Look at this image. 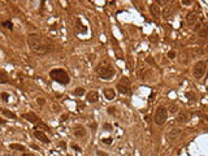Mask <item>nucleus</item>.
<instances>
[{"instance_id": "6ab92c4d", "label": "nucleus", "mask_w": 208, "mask_h": 156, "mask_svg": "<svg viewBox=\"0 0 208 156\" xmlns=\"http://www.w3.org/2000/svg\"><path fill=\"white\" fill-rule=\"evenodd\" d=\"M2 113H3V116H5V117H8V119H16V116L13 112H10V111H7V109H2Z\"/></svg>"}, {"instance_id": "39448f33", "label": "nucleus", "mask_w": 208, "mask_h": 156, "mask_svg": "<svg viewBox=\"0 0 208 156\" xmlns=\"http://www.w3.org/2000/svg\"><path fill=\"white\" fill-rule=\"evenodd\" d=\"M167 119H168V109L165 107H159L155 112V116H154L155 124L156 125H164Z\"/></svg>"}, {"instance_id": "7ed1b4c3", "label": "nucleus", "mask_w": 208, "mask_h": 156, "mask_svg": "<svg viewBox=\"0 0 208 156\" xmlns=\"http://www.w3.org/2000/svg\"><path fill=\"white\" fill-rule=\"evenodd\" d=\"M96 73L102 80L109 81L114 77V69H113V66L109 64H100V65H98V68H96Z\"/></svg>"}, {"instance_id": "c756f323", "label": "nucleus", "mask_w": 208, "mask_h": 156, "mask_svg": "<svg viewBox=\"0 0 208 156\" xmlns=\"http://www.w3.org/2000/svg\"><path fill=\"white\" fill-rule=\"evenodd\" d=\"M37 103H38V104H40V105H43V104L46 103V100L43 99V98H38V99H37Z\"/></svg>"}, {"instance_id": "72a5a7b5", "label": "nucleus", "mask_w": 208, "mask_h": 156, "mask_svg": "<svg viewBox=\"0 0 208 156\" xmlns=\"http://www.w3.org/2000/svg\"><path fill=\"white\" fill-rule=\"evenodd\" d=\"M72 148H74L77 152H81V148H79L78 146H75V144H72Z\"/></svg>"}, {"instance_id": "b1692460", "label": "nucleus", "mask_w": 208, "mask_h": 156, "mask_svg": "<svg viewBox=\"0 0 208 156\" xmlns=\"http://www.w3.org/2000/svg\"><path fill=\"white\" fill-rule=\"evenodd\" d=\"M108 113L111 115V116H114V115L117 113V108L116 107H109L108 108Z\"/></svg>"}, {"instance_id": "bb28decb", "label": "nucleus", "mask_w": 208, "mask_h": 156, "mask_svg": "<svg viewBox=\"0 0 208 156\" xmlns=\"http://www.w3.org/2000/svg\"><path fill=\"white\" fill-rule=\"evenodd\" d=\"M77 25H78V30H79L81 33H85V31H86L85 27H82V24H81V21H79V20H77Z\"/></svg>"}, {"instance_id": "9b49d317", "label": "nucleus", "mask_w": 208, "mask_h": 156, "mask_svg": "<svg viewBox=\"0 0 208 156\" xmlns=\"http://www.w3.org/2000/svg\"><path fill=\"white\" fill-rule=\"evenodd\" d=\"M86 99L89 103H96L98 100H99V94H98L96 91H90L86 95Z\"/></svg>"}, {"instance_id": "cd10ccee", "label": "nucleus", "mask_w": 208, "mask_h": 156, "mask_svg": "<svg viewBox=\"0 0 208 156\" xmlns=\"http://www.w3.org/2000/svg\"><path fill=\"white\" fill-rule=\"evenodd\" d=\"M2 98H3V100L4 102H8V98H9V95L7 92H2Z\"/></svg>"}, {"instance_id": "393cba45", "label": "nucleus", "mask_w": 208, "mask_h": 156, "mask_svg": "<svg viewBox=\"0 0 208 156\" xmlns=\"http://www.w3.org/2000/svg\"><path fill=\"white\" fill-rule=\"evenodd\" d=\"M37 125L39 126V127H42V129H44L46 131H51V130H50V127H48V126H47L46 124H43V122H38Z\"/></svg>"}, {"instance_id": "20e7f679", "label": "nucleus", "mask_w": 208, "mask_h": 156, "mask_svg": "<svg viewBox=\"0 0 208 156\" xmlns=\"http://www.w3.org/2000/svg\"><path fill=\"white\" fill-rule=\"evenodd\" d=\"M117 91L124 95H130L131 94V83L128 77H122L117 83Z\"/></svg>"}, {"instance_id": "473e14b6", "label": "nucleus", "mask_w": 208, "mask_h": 156, "mask_svg": "<svg viewBox=\"0 0 208 156\" xmlns=\"http://www.w3.org/2000/svg\"><path fill=\"white\" fill-rule=\"evenodd\" d=\"M67 119H68V115H63L61 117H60V121L64 122V121H67Z\"/></svg>"}, {"instance_id": "c85d7f7f", "label": "nucleus", "mask_w": 208, "mask_h": 156, "mask_svg": "<svg viewBox=\"0 0 208 156\" xmlns=\"http://www.w3.org/2000/svg\"><path fill=\"white\" fill-rule=\"evenodd\" d=\"M168 57H169V59H174V57H176V52H174V51H169Z\"/></svg>"}, {"instance_id": "0eeeda50", "label": "nucleus", "mask_w": 208, "mask_h": 156, "mask_svg": "<svg viewBox=\"0 0 208 156\" xmlns=\"http://www.w3.org/2000/svg\"><path fill=\"white\" fill-rule=\"evenodd\" d=\"M185 21L189 26H193V25H195V22L198 21V16H196L195 12H189L185 16Z\"/></svg>"}, {"instance_id": "1a4fd4ad", "label": "nucleus", "mask_w": 208, "mask_h": 156, "mask_svg": "<svg viewBox=\"0 0 208 156\" xmlns=\"http://www.w3.org/2000/svg\"><path fill=\"white\" fill-rule=\"evenodd\" d=\"M34 137L37 139H39V141H42L43 143H50V139H48V137L43 131H40V130H35L34 131Z\"/></svg>"}, {"instance_id": "2eb2a0df", "label": "nucleus", "mask_w": 208, "mask_h": 156, "mask_svg": "<svg viewBox=\"0 0 208 156\" xmlns=\"http://www.w3.org/2000/svg\"><path fill=\"white\" fill-rule=\"evenodd\" d=\"M179 133H181V130H179V129H173L172 131H169L168 134H167V138L169 139V141H173V139L176 138Z\"/></svg>"}, {"instance_id": "dca6fc26", "label": "nucleus", "mask_w": 208, "mask_h": 156, "mask_svg": "<svg viewBox=\"0 0 208 156\" xmlns=\"http://www.w3.org/2000/svg\"><path fill=\"white\" fill-rule=\"evenodd\" d=\"M198 35L200 38H203V39H208V27L204 26V27H202V30L198 33Z\"/></svg>"}, {"instance_id": "f257e3e1", "label": "nucleus", "mask_w": 208, "mask_h": 156, "mask_svg": "<svg viewBox=\"0 0 208 156\" xmlns=\"http://www.w3.org/2000/svg\"><path fill=\"white\" fill-rule=\"evenodd\" d=\"M27 44H29V48L38 56H44L52 49V42L50 39L35 33L27 35Z\"/></svg>"}, {"instance_id": "a878e982", "label": "nucleus", "mask_w": 208, "mask_h": 156, "mask_svg": "<svg viewBox=\"0 0 208 156\" xmlns=\"http://www.w3.org/2000/svg\"><path fill=\"white\" fill-rule=\"evenodd\" d=\"M103 127L106 129L107 131H111L112 130V125L111 124H108V122H106V124H103Z\"/></svg>"}, {"instance_id": "4468645a", "label": "nucleus", "mask_w": 208, "mask_h": 156, "mask_svg": "<svg viewBox=\"0 0 208 156\" xmlns=\"http://www.w3.org/2000/svg\"><path fill=\"white\" fill-rule=\"evenodd\" d=\"M103 94H104V96H106L108 100H113L114 96H116V92H114L113 88H104Z\"/></svg>"}, {"instance_id": "f3484780", "label": "nucleus", "mask_w": 208, "mask_h": 156, "mask_svg": "<svg viewBox=\"0 0 208 156\" xmlns=\"http://www.w3.org/2000/svg\"><path fill=\"white\" fill-rule=\"evenodd\" d=\"M171 14H172V5H167L165 9H164V12H163V16H164V18H168V17H171Z\"/></svg>"}, {"instance_id": "4be33fe9", "label": "nucleus", "mask_w": 208, "mask_h": 156, "mask_svg": "<svg viewBox=\"0 0 208 156\" xmlns=\"http://www.w3.org/2000/svg\"><path fill=\"white\" fill-rule=\"evenodd\" d=\"M2 25L5 27V29H10V30L13 29V24H12V22H10V21H4Z\"/></svg>"}, {"instance_id": "f03ea898", "label": "nucleus", "mask_w": 208, "mask_h": 156, "mask_svg": "<svg viewBox=\"0 0 208 156\" xmlns=\"http://www.w3.org/2000/svg\"><path fill=\"white\" fill-rule=\"evenodd\" d=\"M50 77L55 82L60 83V85H68L70 82V78L64 69H52L50 72Z\"/></svg>"}, {"instance_id": "5701e85b", "label": "nucleus", "mask_w": 208, "mask_h": 156, "mask_svg": "<svg viewBox=\"0 0 208 156\" xmlns=\"http://www.w3.org/2000/svg\"><path fill=\"white\" fill-rule=\"evenodd\" d=\"M85 94V88H82V87H78L77 90L74 91V95H77V96H81V95H83Z\"/></svg>"}, {"instance_id": "412c9836", "label": "nucleus", "mask_w": 208, "mask_h": 156, "mask_svg": "<svg viewBox=\"0 0 208 156\" xmlns=\"http://www.w3.org/2000/svg\"><path fill=\"white\" fill-rule=\"evenodd\" d=\"M169 112L173 113V115H176L178 112V107H177L176 104H171V105H169Z\"/></svg>"}, {"instance_id": "9d476101", "label": "nucleus", "mask_w": 208, "mask_h": 156, "mask_svg": "<svg viewBox=\"0 0 208 156\" xmlns=\"http://www.w3.org/2000/svg\"><path fill=\"white\" fill-rule=\"evenodd\" d=\"M150 12L155 18H159V16H160V8H159L157 3H152L150 5Z\"/></svg>"}, {"instance_id": "423d86ee", "label": "nucleus", "mask_w": 208, "mask_h": 156, "mask_svg": "<svg viewBox=\"0 0 208 156\" xmlns=\"http://www.w3.org/2000/svg\"><path fill=\"white\" fill-rule=\"evenodd\" d=\"M206 61H198V63L194 64V68H193V74L195 78H202L206 73Z\"/></svg>"}, {"instance_id": "a211bd4d", "label": "nucleus", "mask_w": 208, "mask_h": 156, "mask_svg": "<svg viewBox=\"0 0 208 156\" xmlns=\"http://www.w3.org/2000/svg\"><path fill=\"white\" fill-rule=\"evenodd\" d=\"M9 148L10 150H17V151H25V147L22 146V144H17V143L9 144Z\"/></svg>"}, {"instance_id": "aec40b11", "label": "nucleus", "mask_w": 208, "mask_h": 156, "mask_svg": "<svg viewBox=\"0 0 208 156\" xmlns=\"http://www.w3.org/2000/svg\"><path fill=\"white\" fill-rule=\"evenodd\" d=\"M8 76H7V73H5V72L4 70H2V72H0V83H3V85H4V83H8Z\"/></svg>"}, {"instance_id": "ddd939ff", "label": "nucleus", "mask_w": 208, "mask_h": 156, "mask_svg": "<svg viewBox=\"0 0 208 156\" xmlns=\"http://www.w3.org/2000/svg\"><path fill=\"white\" fill-rule=\"evenodd\" d=\"M190 119V115L186 112V111H181L178 115H177V121L178 122H186V121H189Z\"/></svg>"}, {"instance_id": "7c9ffc66", "label": "nucleus", "mask_w": 208, "mask_h": 156, "mask_svg": "<svg viewBox=\"0 0 208 156\" xmlns=\"http://www.w3.org/2000/svg\"><path fill=\"white\" fill-rule=\"evenodd\" d=\"M103 143H106V144H111V143H112V139H111V138L103 139Z\"/></svg>"}, {"instance_id": "f704fd0d", "label": "nucleus", "mask_w": 208, "mask_h": 156, "mask_svg": "<svg viewBox=\"0 0 208 156\" xmlns=\"http://www.w3.org/2000/svg\"><path fill=\"white\" fill-rule=\"evenodd\" d=\"M96 155L98 156H107V154H103L102 151H96Z\"/></svg>"}, {"instance_id": "2f4dec72", "label": "nucleus", "mask_w": 208, "mask_h": 156, "mask_svg": "<svg viewBox=\"0 0 208 156\" xmlns=\"http://www.w3.org/2000/svg\"><path fill=\"white\" fill-rule=\"evenodd\" d=\"M181 3H182V4H185V5H190V4H193V2H191V0H182Z\"/></svg>"}, {"instance_id": "6e6552de", "label": "nucleus", "mask_w": 208, "mask_h": 156, "mask_svg": "<svg viewBox=\"0 0 208 156\" xmlns=\"http://www.w3.org/2000/svg\"><path fill=\"white\" fill-rule=\"evenodd\" d=\"M73 133H74V135L77 137V138H85V137L87 135L86 129H85L83 126H81V125L75 126V127H74V130H73Z\"/></svg>"}, {"instance_id": "f8f14e48", "label": "nucleus", "mask_w": 208, "mask_h": 156, "mask_svg": "<svg viewBox=\"0 0 208 156\" xmlns=\"http://www.w3.org/2000/svg\"><path fill=\"white\" fill-rule=\"evenodd\" d=\"M22 117L29 122H31V124H38V120H39L37 117V115H34V113H24Z\"/></svg>"}]
</instances>
